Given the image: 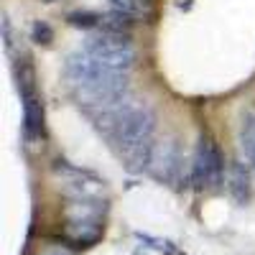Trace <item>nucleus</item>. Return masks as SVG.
I'll return each instance as SVG.
<instances>
[{
	"label": "nucleus",
	"mask_w": 255,
	"mask_h": 255,
	"mask_svg": "<svg viewBox=\"0 0 255 255\" xmlns=\"http://www.w3.org/2000/svg\"><path fill=\"white\" fill-rule=\"evenodd\" d=\"M97 128L113 140L115 151L130 171H143L153 151L156 113L138 100H120L110 108L95 110Z\"/></svg>",
	"instance_id": "1"
},
{
	"label": "nucleus",
	"mask_w": 255,
	"mask_h": 255,
	"mask_svg": "<svg viewBox=\"0 0 255 255\" xmlns=\"http://www.w3.org/2000/svg\"><path fill=\"white\" fill-rule=\"evenodd\" d=\"M64 74L72 82L74 100L84 105V108H90V113L110 108V105L125 100L128 95V72H115V69L102 67L84 49L74 51L67 59Z\"/></svg>",
	"instance_id": "2"
},
{
	"label": "nucleus",
	"mask_w": 255,
	"mask_h": 255,
	"mask_svg": "<svg viewBox=\"0 0 255 255\" xmlns=\"http://www.w3.org/2000/svg\"><path fill=\"white\" fill-rule=\"evenodd\" d=\"M225 179V156L215 138L199 135L191 158V184L197 189H217Z\"/></svg>",
	"instance_id": "3"
},
{
	"label": "nucleus",
	"mask_w": 255,
	"mask_h": 255,
	"mask_svg": "<svg viewBox=\"0 0 255 255\" xmlns=\"http://www.w3.org/2000/svg\"><path fill=\"white\" fill-rule=\"evenodd\" d=\"M84 51L92 54L102 67L115 69V72H128L135 61V49L130 44V36H115V33H95L87 38Z\"/></svg>",
	"instance_id": "4"
},
{
	"label": "nucleus",
	"mask_w": 255,
	"mask_h": 255,
	"mask_svg": "<svg viewBox=\"0 0 255 255\" xmlns=\"http://www.w3.org/2000/svg\"><path fill=\"white\" fill-rule=\"evenodd\" d=\"M54 171L56 176H61L64 194H69L72 199H102L105 197V181L90 171H84V168H74L69 163L59 161L54 166Z\"/></svg>",
	"instance_id": "5"
},
{
	"label": "nucleus",
	"mask_w": 255,
	"mask_h": 255,
	"mask_svg": "<svg viewBox=\"0 0 255 255\" xmlns=\"http://www.w3.org/2000/svg\"><path fill=\"white\" fill-rule=\"evenodd\" d=\"M179 168H181L179 143L174 138H163V140L153 143V151H151V158H148L145 171L163 184H174L179 176Z\"/></svg>",
	"instance_id": "6"
},
{
	"label": "nucleus",
	"mask_w": 255,
	"mask_h": 255,
	"mask_svg": "<svg viewBox=\"0 0 255 255\" xmlns=\"http://www.w3.org/2000/svg\"><path fill=\"white\" fill-rule=\"evenodd\" d=\"M20 100H23V135L28 143H36L44 138V102L36 92V84L20 87Z\"/></svg>",
	"instance_id": "7"
},
{
	"label": "nucleus",
	"mask_w": 255,
	"mask_h": 255,
	"mask_svg": "<svg viewBox=\"0 0 255 255\" xmlns=\"http://www.w3.org/2000/svg\"><path fill=\"white\" fill-rule=\"evenodd\" d=\"M100 235H102V220H90V222L67 220L64 238H67V243H72V245H77V248H87V245L97 243Z\"/></svg>",
	"instance_id": "8"
},
{
	"label": "nucleus",
	"mask_w": 255,
	"mask_h": 255,
	"mask_svg": "<svg viewBox=\"0 0 255 255\" xmlns=\"http://www.w3.org/2000/svg\"><path fill=\"white\" fill-rule=\"evenodd\" d=\"M227 189L232 199L238 204H248L250 202V174H248V166L243 161H232L227 168Z\"/></svg>",
	"instance_id": "9"
},
{
	"label": "nucleus",
	"mask_w": 255,
	"mask_h": 255,
	"mask_svg": "<svg viewBox=\"0 0 255 255\" xmlns=\"http://www.w3.org/2000/svg\"><path fill=\"white\" fill-rule=\"evenodd\" d=\"M240 148L250 163H255V105L245 110L240 125Z\"/></svg>",
	"instance_id": "10"
},
{
	"label": "nucleus",
	"mask_w": 255,
	"mask_h": 255,
	"mask_svg": "<svg viewBox=\"0 0 255 255\" xmlns=\"http://www.w3.org/2000/svg\"><path fill=\"white\" fill-rule=\"evenodd\" d=\"M110 8L128 15V18H151L153 15V3L151 0H110Z\"/></svg>",
	"instance_id": "11"
},
{
	"label": "nucleus",
	"mask_w": 255,
	"mask_h": 255,
	"mask_svg": "<svg viewBox=\"0 0 255 255\" xmlns=\"http://www.w3.org/2000/svg\"><path fill=\"white\" fill-rule=\"evenodd\" d=\"M100 28L105 33H115V36H130L133 28V18H128L118 10L108 13V15H100Z\"/></svg>",
	"instance_id": "12"
},
{
	"label": "nucleus",
	"mask_w": 255,
	"mask_h": 255,
	"mask_svg": "<svg viewBox=\"0 0 255 255\" xmlns=\"http://www.w3.org/2000/svg\"><path fill=\"white\" fill-rule=\"evenodd\" d=\"M67 23L74 26V28H84V31H90V28H100V15L90 13V10H82V13H69L67 15Z\"/></svg>",
	"instance_id": "13"
},
{
	"label": "nucleus",
	"mask_w": 255,
	"mask_h": 255,
	"mask_svg": "<svg viewBox=\"0 0 255 255\" xmlns=\"http://www.w3.org/2000/svg\"><path fill=\"white\" fill-rule=\"evenodd\" d=\"M31 38L36 41V44H41V46H49L54 41V31H51L49 23H44V20H36L33 28H31Z\"/></svg>",
	"instance_id": "14"
},
{
	"label": "nucleus",
	"mask_w": 255,
	"mask_h": 255,
	"mask_svg": "<svg viewBox=\"0 0 255 255\" xmlns=\"http://www.w3.org/2000/svg\"><path fill=\"white\" fill-rule=\"evenodd\" d=\"M38 255H74V253L67 250V248H61V245H51V248H46V250H41Z\"/></svg>",
	"instance_id": "15"
},
{
	"label": "nucleus",
	"mask_w": 255,
	"mask_h": 255,
	"mask_svg": "<svg viewBox=\"0 0 255 255\" xmlns=\"http://www.w3.org/2000/svg\"><path fill=\"white\" fill-rule=\"evenodd\" d=\"M46 3H51V0H46Z\"/></svg>",
	"instance_id": "16"
},
{
	"label": "nucleus",
	"mask_w": 255,
	"mask_h": 255,
	"mask_svg": "<svg viewBox=\"0 0 255 255\" xmlns=\"http://www.w3.org/2000/svg\"><path fill=\"white\" fill-rule=\"evenodd\" d=\"M253 168H255V163H253Z\"/></svg>",
	"instance_id": "17"
}]
</instances>
